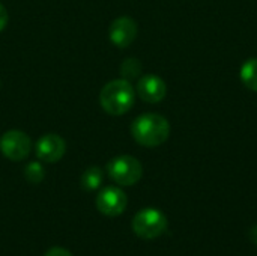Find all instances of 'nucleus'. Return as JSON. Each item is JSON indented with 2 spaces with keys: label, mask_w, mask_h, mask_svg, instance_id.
<instances>
[{
  "label": "nucleus",
  "mask_w": 257,
  "mask_h": 256,
  "mask_svg": "<svg viewBox=\"0 0 257 256\" xmlns=\"http://www.w3.org/2000/svg\"><path fill=\"white\" fill-rule=\"evenodd\" d=\"M24 178L30 184H39L45 178V169L39 161H30L24 167Z\"/></svg>",
  "instance_id": "13"
},
{
  "label": "nucleus",
  "mask_w": 257,
  "mask_h": 256,
  "mask_svg": "<svg viewBox=\"0 0 257 256\" xmlns=\"http://www.w3.org/2000/svg\"><path fill=\"white\" fill-rule=\"evenodd\" d=\"M134 140L145 148H157L170 136V124L167 118L158 113H143L131 124Z\"/></svg>",
  "instance_id": "1"
},
{
  "label": "nucleus",
  "mask_w": 257,
  "mask_h": 256,
  "mask_svg": "<svg viewBox=\"0 0 257 256\" xmlns=\"http://www.w3.org/2000/svg\"><path fill=\"white\" fill-rule=\"evenodd\" d=\"M95 205L101 214L107 217H117L126 210L128 198L122 189L108 186L96 195Z\"/></svg>",
  "instance_id": "6"
},
{
  "label": "nucleus",
  "mask_w": 257,
  "mask_h": 256,
  "mask_svg": "<svg viewBox=\"0 0 257 256\" xmlns=\"http://www.w3.org/2000/svg\"><path fill=\"white\" fill-rule=\"evenodd\" d=\"M0 86H2V81H0Z\"/></svg>",
  "instance_id": "17"
},
{
  "label": "nucleus",
  "mask_w": 257,
  "mask_h": 256,
  "mask_svg": "<svg viewBox=\"0 0 257 256\" xmlns=\"http://www.w3.org/2000/svg\"><path fill=\"white\" fill-rule=\"evenodd\" d=\"M0 151L8 160L21 161L29 157L32 151V140L20 130H9L0 137Z\"/></svg>",
  "instance_id": "5"
},
{
  "label": "nucleus",
  "mask_w": 257,
  "mask_h": 256,
  "mask_svg": "<svg viewBox=\"0 0 257 256\" xmlns=\"http://www.w3.org/2000/svg\"><path fill=\"white\" fill-rule=\"evenodd\" d=\"M136 92H137L139 98H142L145 103L157 104L166 98L167 86L161 77H158L155 74H146V75L139 78L137 86H136Z\"/></svg>",
  "instance_id": "8"
},
{
  "label": "nucleus",
  "mask_w": 257,
  "mask_h": 256,
  "mask_svg": "<svg viewBox=\"0 0 257 256\" xmlns=\"http://www.w3.org/2000/svg\"><path fill=\"white\" fill-rule=\"evenodd\" d=\"M44 256H74L68 249H65V247H59V246H56V247H51V249H48L47 252H45V255Z\"/></svg>",
  "instance_id": "14"
},
{
  "label": "nucleus",
  "mask_w": 257,
  "mask_h": 256,
  "mask_svg": "<svg viewBox=\"0 0 257 256\" xmlns=\"http://www.w3.org/2000/svg\"><path fill=\"white\" fill-rule=\"evenodd\" d=\"M108 177L119 186H134L142 180L143 166L133 155H117L107 163Z\"/></svg>",
  "instance_id": "4"
},
{
  "label": "nucleus",
  "mask_w": 257,
  "mask_h": 256,
  "mask_svg": "<svg viewBox=\"0 0 257 256\" xmlns=\"http://www.w3.org/2000/svg\"><path fill=\"white\" fill-rule=\"evenodd\" d=\"M36 157L45 163H57L66 152V142L63 137L54 133L44 134L35 145Z\"/></svg>",
  "instance_id": "7"
},
{
  "label": "nucleus",
  "mask_w": 257,
  "mask_h": 256,
  "mask_svg": "<svg viewBox=\"0 0 257 256\" xmlns=\"http://www.w3.org/2000/svg\"><path fill=\"white\" fill-rule=\"evenodd\" d=\"M137 23L130 18V17H119L116 18L108 29V36L110 41L119 47V48H126L130 47L134 39L137 38Z\"/></svg>",
  "instance_id": "9"
},
{
  "label": "nucleus",
  "mask_w": 257,
  "mask_h": 256,
  "mask_svg": "<svg viewBox=\"0 0 257 256\" xmlns=\"http://www.w3.org/2000/svg\"><path fill=\"white\" fill-rule=\"evenodd\" d=\"M133 231L143 240H154L167 231V217L157 208H143L133 219Z\"/></svg>",
  "instance_id": "3"
},
{
  "label": "nucleus",
  "mask_w": 257,
  "mask_h": 256,
  "mask_svg": "<svg viewBox=\"0 0 257 256\" xmlns=\"http://www.w3.org/2000/svg\"><path fill=\"white\" fill-rule=\"evenodd\" d=\"M136 101V89L131 81L125 78H116L102 86L99 92V103L104 112L113 116L128 113Z\"/></svg>",
  "instance_id": "2"
},
{
  "label": "nucleus",
  "mask_w": 257,
  "mask_h": 256,
  "mask_svg": "<svg viewBox=\"0 0 257 256\" xmlns=\"http://www.w3.org/2000/svg\"><path fill=\"white\" fill-rule=\"evenodd\" d=\"M8 21H9L8 11H6L5 5H3V3H0V32L8 26Z\"/></svg>",
  "instance_id": "15"
},
{
  "label": "nucleus",
  "mask_w": 257,
  "mask_h": 256,
  "mask_svg": "<svg viewBox=\"0 0 257 256\" xmlns=\"http://www.w3.org/2000/svg\"><path fill=\"white\" fill-rule=\"evenodd\" d=\"M102 178H104L102 170L98 166H92L86 169L84 174L81 175V187L87 192H93L101 187Z\"/></svg>",
  "instance_id": "11"
},
{
  "label": "nucleus",
  "mask_w": 257,
  "mask_h": 256,
  "mask_svg": "<svg viewBox=\"0 0 257 256\" xmlns=\"http://www.w3.org/2000/svg\"><path fill=\"white\" fill-rule=\"evenodd\" d=\"M248 238H250V241L257 246V225H254L250 231H248Z\"/></svg>",
  "instance_id": "16"
},
{
  "label": "nucleus",
  "mask_w": 257,
  "mask_h": 256,
  "mask_svg": "<svg viewBox=\"0 0 257 256\" xmlns=\"http://www.w3.org/2000/svg\"><path fill=\"white\" fill-rule=\"evenodd\" d=\"M239 75L245 88L257 92V57H251L244 62Z\"/></svg>",
  "instance_id": "10"
},
{
  "label": "nucleus",
  "mask_w": 257,
  "mask_h": 256,
  "mask_svg": "<svg viewBox=\"0 0 257 256\" xmlns=\"http://www.w3.org/2000/svg\"><path fill=\"white\" fill-rule=\"evenodd\" d=\"M142 74V63L137 57H126L122 63H120V75L122 78L131 81L139 78Z\"/></svg>",
  "instance_id": "12"
}]
</instances>
